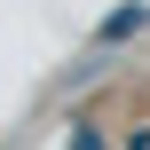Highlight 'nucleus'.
Segmentation results:
<instances>
[{
	"mask_svg": "<svg viewBox=\"0 0 150 150\" xmlns=\"http://www.w3.org/2000/svg\"><path fill=\"white\" fill-rule=\"evenodd\" d=\"M71 150H103V127L95 119H71Z\"/></svg>",
	"mask_w": 150,
	"mask_h": 150,
	"instance_id": "obj_2",
	"label": "nucleus"
},
{
	"mask_svg": "<svg viewBox=\"0 0 150 150\" xmlns=\"http://www.w3.org/2000/svg\"><path fill=\"white\" fill-rule=\"evenodd\" d=\"M142 24H150V8H142V0H134V8H119V16H111V24L95 32V47H119V40H134Z\"/></svg>",
	"mask_w": 150,
	"mask_h": 150,
	"instance_id": "obj_1",
	"label": "nucleus"
}]
</instances>
